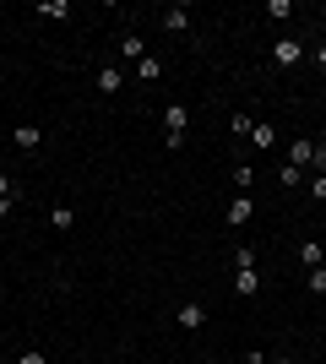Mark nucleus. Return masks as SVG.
Returning a JSON list of instances; mask_svg holds the SVG:
<instances>
[{"label": "nucleus", "mask_w": 326, "mask_h": 364, "mask_svg": "<svg viewBox=\"0 0 326 364\" xmlns=\"http://www.w3.org/2000/svg\"><path fill=\"white\" fill-rule=\"evenodd\" d=\"M185 131H190V109L185 104H163V147L180 152L185 147Z\"/></svg>", "instance_id": "obj_1"}, {"label": "nucleus", "mask_w": 326, "mask_h": 364, "mask_svg": "<svg viewBox=\"0 0 326 364\" xmlns=\"http://www.w3.org/2000/svg\"><path fill=\"white\" fill-rule=\"evenodd\" d=\"M174 326H180V332H202V326H207L202 299H185V304H180V310H174Z\"/></svg>", "instance_id": "obj_2"}, {"label": "nucleus", "mask_w": 326, "mask_h": 364, "mask_svg": "<svg viewBox=\"0 0 326 364\" xmlns=\"http://www.w3.org/2000/svg\"><path fill=\"white\" fill-rule=\"evenodd\" d=\"M272 65H288V71L305 65V44H299V38H278V44H272Z\"/></svg>", "instance_id": "obj_3"}, {"label": "nucleus", "mask_w": 326, "mask_h": 364, "mask_svg": "<svg viewBox=\"0 0 326 364\" xmlns=\"http://www.w3.org/2000/svg\"><path fill=\"white\" fill-rule=\"evenodd\" d=\"M11 147H16V152H28V158H33V152L44 147V131H38V125H16V131H11Z\"/></svg>", "instance_id": "obj_4"}, {"label": "nucleus", "mask_w": 326, "mask_h": 364, "mask_svg": "<svg viewBox=\"0 0 326 364\" xmlns=\"http://www.w3.org/2000/svg\"><path fill=\"white\" fill-rule=\"evenodd\" d=\"M250 218H256V201H250V196H234L229 213H223V223H229V228H245Z\"/></svg>", "instance_id": "obj_5"}, {"label": "nucleus", "mask_w": 326, "mask_h": 364, "mask_svg": "<svg viewBox=\"0 0 326 364\" xmlns=\"http://www.w3.org/2000/svg\"><path fill=\"white\" fill-rule=\"evenodd\" d=\"M299 267H305V272L326 267V245H321V240H305V245H299Z\"/></svg>", "instance_id": "obj_6"}, {"label": "nucleus", "mask_w": 326, "mask_h": 364, "mask_svg": "<svg viewBox=\"0 0 326 364\" xmlns=\"http://www.w3.org/2000/svg\"><path fill=\"white\" fill-rule=\"evenodd\" d=\"M120 55L125 60H147V38L141 33H120Z\"/></svg>", "instance_id": "obj_7"}, {"label": "nucleus", "mask_w": 326, "mask_h": 364, "mask_svg": "<svg viewBox=\"0 0 326 364\" xmlns=\"http://www.w3.org/2000/svg\"><path fill=\"white\" fill-rule=\"evenodd\" d=\"M234 294H239V299H256V294H261V277H256V267H250V272H234Z\"/></svg>", "instance_id": "obj_8"}, {"label": "nucleus", "mask_w": 326, "mask_h": 364, "mask_svg": "<svg viewBox=\"0 0 326 364\" xmlns=\"http://www.w3.org/2000/svg\"><path fill=\"white\" fill-rule=\"evenodd\" d=\"M93 87L104 92V98H114V92H120V65H104V71L93 76Z\"/></svg>", "instance_id": "obj_9"}, {"label": "nucleus", "mask_w": 326, "mask_h": 364, "mask_svg": "<svg viewBox=\"0 0 326 364\" xmlns=\"http://www.w3.org/2000/svg\"><path fill=\"white\" fill-rule=\"evenodd\" d=\"M250 141H256V147H278V125H272V120H256V125H250Z\"/></svg>", "instance_id": "obj_10"}, {"label": "nucleus", "mask_w": 326, "mask_h": 364, "mask_svg": "<svg viewBox=\"0 0 326 364\" xmlns=\"http://www.w3.org/2000/svg\"><path fill=\"white\" fill-rule=\"evenodd\" d=\"M310 158H315V141H294V147H288V164L305 168V174H310Z\"/></svg>", "instance_id": "obj_11"}, {"label": "nucleus", "mask_w": 326, "mask_h": 364, "mask_svg": "<svg viewBox=\"0 0 326 364\" xmlns=\"http://www.w3.org/2000/svg\"><path fill=\"white\" fill-rule=\"evenodd\" d=\"M163 28H169V33H185L190 28V6H169V11H163Z\"/></svg>", "instance_id": "obj_12"}, {"label": "nucleus", "mask_w": 326, "mask_h": 364, "mask_svg": "<svg viewBox=\"0 0 326 364\" xmlns=\"http://www.w3.org/2000/svg\"><path fill=\"white\" fill-rule=\"evenodd\" d=\"M49 228H77V207H49Z\"/></svg>", "instance_id": "obj_13"}, {"label": "nucleus", "mask_w": 326, "mask_h": 364, "mask_svg": "<svg viewBox=\"0 0 326 364\" xmlns=\"http://www.w3.org/2000/svg\"><path fill=\"white\" fill-rule=\"evenodd\" d=\"M278 180L288 185V191H305V180H310V174H305V168H294V164H283V168H278Z\"/></svg>", "instance_id": "obj_14"}, {"label": "nucleus", "mask_w": 326, "mask_h": 364, "mask_svg": "<svg viewBox=\"0 0 326 364\" xmlns=\"http://www.w3.org/2000/svg\"><path fill=\"white\" fill-rule=\"evenodd\" d=\"M136 76H141V82H158V76H163V60H153V55L136 60Z\"/></svg>", "instance_id": "obj_15"}, {"label": "nucleus", "mask_w": 326, "mask_h": 364, "mask_svg": "<svg viewBox=\"0 0 326 364\" xmlns=\"http://www.w3.org/2000/svg\"><path fill=\"white\" fill-rule=\"evenodd\" d=\"M256 267V250L250 245H234V272H250Z\"/></svg>", "instance_id": "obj_16"}, {"label": "nucleus", "mask_w": 326, "mask_h": 364, "mask_svg": "<svg viewBox=\"0 0 326 364\" xmlns=\"http://www.w3.org/2000/svg\"><path fill=\"white\" fill-rule=\"evenodd\" d=\"M234 185H239V191L250 196V185H256V168H250V164H239V168H234Z\"/></svg>", "instance_id": "obj_17"}, {"label": "nucleus", "mask_w": 326, "mask_h": 364, "mask_svg": "<svg viewBox=\"0 0 326 364\" xmlns=\"http://www.w3.org/2000/svg\"><path fill=\"white\" fill-rule=\"evenodd\" d=\"M33 16H71V6H65V0H44Z\"/></svg>", "instance_id": "obj_18"}, {"label": "nucleus", "mask_w": 326, "mask_h": 364, "mask_svg": "<svg viewBox=\"0 0 326 364\" xmlns=\"http://www.w3.org/2000/svg\"><path fill=\"white\" fill-rule=\"evenodd\" d=\"M305 196H315V201H326V174H310V180H305Z\"/></svg>", "instance_id": "obj_19"}, {"label": "nucleus", "mask_w": 326, "mask_h": 364, "mask_svg": "<svg viewBox=\"0 0 326 364\" xmlns=\"http://www.w3.org/2000/svg\"><path fill=\"white\" fill-rule=\"evenodd\" d=\"M305 289H310V294H326V267H315V272H305Z\"/></svg>", "instance_id": "obj_20"}, {"label": "nucleus", "mask_w": 326, "mask_h": 364, "mask_svg": "<svg viewBox=\"0 0 326 364\" xmlns=\"http://www.w3.org/2000/svg\"><path fill=\"white\" fill-rule=\"evenodd\" d=\"M310 174H326V147L315 141V158H310Z\"/></svg>", "instance_id": "obj_21"}, {"label": "nucleus", "mask_w": 326, "mask_h": 364, "mask_svg": "<svg viewBox=\"0 0 326 364\" xmlns=\"http://www.w3.org/2000/svg\"><path fill=\"white\" fill-rule=\"evenodd\" d=\"M0 196H11V201H16V185H11V174H6V168H0Z\"/></svg>", "instance_id": "obj_22"}, {"label": "nucleus", "mask_w": 326, "mask_h": 364, "mask_svg": "<svg viewBox=\"0 0 326 364\" xmlns=\"http://www.w3.org/2000/svg\"><path fill=\"white\" fill-rule=\"evenodd\" d=\"M16 364H49V359H44V353H38V348H28V353H22V359H16Z\"/></svg>", "instance_id": "obj_23"}, {"label": "nucleus", "mask_w": 326, "mask_h": 364, "mask_svg": "<svg viewBox=\"0 0 326 364\" xmlns=\"http://www.w3.org/2000/svg\"><path fill=\"white\" fill-rule=\"evenodd\" d=\"M310 60H315V65L326 71V44H315V49H310Z\"/></svg>", "instance_id": "obj_24"}, {"label": "nucleus", "mask_w": 326, "mask_h": 364, "mask_svg": "<svg viewBox=\"0 0 326 364\" xmlns=\"http://www.w3.org/2000/svg\"><path fill=\"white\" fill-rule=\"evenodd\" d=\"M11 207H16L11 196H0V223H6V218H11Z\"/></svg>", "instance_id": "obj_25"}, {"label": "nucleus", "mask_w": 326, "mask_h": 364, "mask_svg": "<svg viewBox=\"0 0 326 364\" xmlns=\"http://www.w3.org/2000/svg\"><path fill=\"white\" fill-rule=\"evenodd\" d=\"M266 364H294V359H266Z\"/></svg>", "instance_id": "obj_26"}, {"label": "nucleus", "mask_w": 326, "mask_h": 364, "mask_svg": "<svg viewBox=\"0 0 326 364\" xmlns=\"http://www.w3.org/2000/svg\"><path fill=\"white\" fill-rule=\"evenodd\" d=\"M229 364H245V359H229Z\"/></svg>", "instance_id": "obj_27"}, {"label": "nucleus", "mask_w": 326, "mask_h": 364, "mask_svg": "<svg viewBox=\"0 0 326 364\" xmlns=\"http://www.w3.org/2000/svg\"><path fill=\"white\" fill-rule=\"evenodd\" d=\"M321 218H326V201H321Z\"/></svg>", "instance_id": "obj_28"}]
</instances>
